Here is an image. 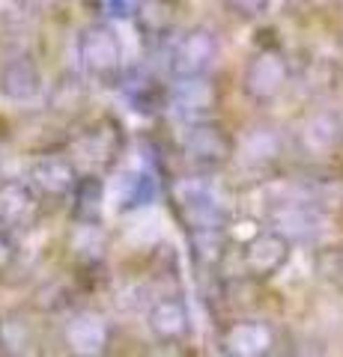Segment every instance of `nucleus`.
<instances>
[{"label":"nucleus","mask_w":343,"mask_h":357,"mask_svg":"<svg viewBox=\"0 0 343 357\" xmlns=\"http://www.w3.org/2000/svg\"><path fill=\"white\" fill-rule=\"evenodd\" d=\"M123 42L110 24H90L78 36V60L87 77L98 84H114L123 72Z\"/></svg>","instance_id":"1"},{"label":"nucleus","mask_w":343,"mask_h":357,"mask_svg":"<svg viewBox=\"0 0 343 357\" xmlns=\"http://www.w3.org/2000/svg\"><path fill=\"white\" fill-rule=\"evenodd\" d=\"M221 45L212 27H188L170 48V75L173 81H188V77H209L212 66L218 63Z\"/></svg>","instance_id":"2"},{"label":"nucleus","mask_w":343,"mask_h":357,"mask_svg":"<svg viewBox=\"0 0 343 357\" xmlns=\"http://www.w3.org/2000/svg\"><path fill=\"white\" fill-rule=\"evenodd\" d=\"M290 84V66L286 57L275 48H263L245 63L242 72V93H245L254 105H269Z\"/></svg>","instance_id":"3"},{"label":"nucleus","mask_w":343,"mask_h":357,"mask_svg":"<svg viewBox=\"0 0 343 357\" xmlns=\"http://www.w3.org/2000/svg\"><path fill=\"white\" fill-rule=\"evenodd\" d=\"M182 152L203 170H215V167H224L236 155V143L215 119H197L185 122Z\"/></svg>","instance_id":"4"},{"label":"nucleus","mask_w":343,"mask_h":357,"mask_svg":"<svg viewBox=\"0 0 343 357\" xmlns=\"http://www.w3.org/2000/svg\"><path fill=\"white\" fill-rule=\"evenodd\" d=\"M176 206H180V215L188 227H191L194 236L221 232L224 206H221V197L209 182H200V178L182 182L176 188Z\"/></svg>","instance_id":"5"},{"label":"nucleus","mask_w":343,"mask_h":357,"mask_svg":"<svg viewBox=\"0 0 343 357\" xmlns=\"http://www.w3.org/2000/svg\"><path fill=\"white\" fill-rule=\"evenodd\" d=\"M293 253V241L278 232L275 227L269 229H257L254 236L242 244V271H245L251 280H269L281 271V268L290 262Z\"/></svg>","instance_id":"6"},{"label":"nucleus","mask_w":343,"mask_h":357,"mask_svg":"<svg viewBox=\"0 0 343 357\" xmlns=\"http://www.w3.org/2000/svg\"><path fill=\"white\" fill-rule=\"evenodd\" d=\"M27 182L42 199H66L75 194L81 176L69 155H42L30 164Z\"/></svg>","instance_id":"7"},{"label":"nucleus","mask_w":343,"mask_h":357,"mask_svg":"<svg viewBox=\"0 0 343 357\" xmlns=\"http://www.w3.org/2000/svg\"><path fill=\"white\" fill-rule=\"evenodd\" d=\"M295 146L307 158H331L343 146V116L335 110H316L295 131Z\"/></svg>","instance_id":"8"},{"label":"nucleus","mask_w":343,"mask_h":357,"mask_svg":"<svg viewBox=\"0 0 343 357\" xmlns=\"http://www.w3.org/2000/svg\"><path fill=\"white\" fill-rule=\"evenodd\" d=\"M39 199L27 178H0V229H30L39 218Z\"/></svg>","instance_id":"9"},{"label":"nucleus","mask_w":343,"mask_h":357,"mask_svg":"<svg viewBox=\"0 0 343 357\" xmlns=\"http://www.w3.org/2000/svg\"><path fill=\"white\" fill-rule=\"evenodd\" d=\"M278 337L263 319H239L221 333V349L227 357H272Z\"/></svg>","instance_id":"10"},{"label":"nucleus","mask_w":343,"mask_h":357,"mask_svg":"<svg viewBox=\"0 0 343 357\" xmlns=\"http://www.w3.org/2000/svg\"><path fill=\"white\" fill-rule=\"evenodd\" d=\"M0 96L13 105L36 102L42 96V69L27 54H15L0 66Z\"/></svg>","instance_id":"11"},{"label":"nucleus","mask_w":343,"mask_h":357,"mask_svg":"<svg viewBox=\"0 0 343 357\" xmlns=\"http://www.w3.org/2000/svg\"><path fill=\"white\" fill-rule=\"evenodd\" d=\"M147 328L152 337L164 345L188 340V333H191V312H188V304L176 295H164L159 301H152V307L147 312Z\"/></svg>","instance_id":"12"},{"label":"nucleus","mask_w":343,"mask_h":357,"mask_svg":"<svg viewBox=\"0 0 343 357\" xmlns=\"http://www.w3.org/2000/svg\"><path fill=\"white\" fill-rule=\"evenodd\" d=\"M272 223L290 241H311L323 232L326 220L314 199H284L272 211Z\"/></svg>","instance_id":"13"},{"label":"nucleus","mask_w":343,"mask_h":357,"mask_svg":"<svg viewBox=\"0 0 343 357\" xmlns=\"http://www.w3.org/2000/svg\"><path fill=\"white\" fill-rule=\"evenodd\" d=\"M63 340H66V349H69L72 357H102L110 342V328H108L105 316L87 310V312H78V316L69 319Z\"/></svg>","instance_id":"14"},{"label":"nucleus","mask_w":343,"mask_h":357,"mask_svg":"<svg viewBox=\"0 0 343 357\" xmlns=\"http://www.w3.org/2000/svg\"><path fill=\"white\" fill-rule=\"evenodd\" d=\"M218 105L215 84L209 77H188V81H176L170 89V110L185 122L209 119V114Z\"/></svg>","instance_id":"15"},{"label":"nucleus","mask_w":343,"mask_h":357,"mask_svg":"<svg viewBox=\"0 0 343 357\" xmlns=\"http://www.w3.org/2000/svg\"><path fill=\"white\" fill-rule=\"evenodd\" d=\"M281 155H284V137L269 126L251 128L236 143V158L245 167H251V170H265V167L278 164Z\"/></svg>","instance_id":"16"},{"label":"nucleus","mask_w":343,"mask_h":357,"mask_svg":"<svg viewBox=\"0 0 343 357\" xmlns=\"http://www.w3.org/2000/svg\"><path fill=\"white\" fill-rule=\"evenodd\" d=\"M75 218L81 223H98L102 220V203H105V185L98 176H81L75 188Z\"/></svg>","instance_id":"17"},{"label":"nucleus","mask_w":343,"mask_h":357,"mask_svg":"<svg viewBox=\"0 0 343 357\" xmlns=\"http://www.w3.org/2000/svg\"><path fill=\"white\" fill-rule=\"evenodd\" d=\"M230 15H236L239 21H260L269 13V0H221Z\"/></svg>","instance_id":"18"},{"label":"nucleus","mask_w":343,"mask_h":357,"mask_svg":"<svg viewBox=\"0 0 343 357\" xmlns=\"http://www.w3.org/2000/svg\"><path fill=\"white\" fill-rule=\"evenodd\" d=\"M13 262H15V244H13V238H9V232L0 229V274L9 271Z\"/></svg>","instance_id":"19"},{"label":"nucleus","mask_w":343,"mask_h":357,"mask_svg":"<svg viewBox=\"0 0 343 357\" xmlns=\"http://www.w3.org/2000/svg\"><path fill=\"white\" fill-rule=\"evenodd\" d=\"M110 9H114L117 15H126V9H129V0H108Z\"/></svg>","instance_id":"20"},{"label":"nucleus","mask_w":343,"mask_h":357,"mask_svg":"<svg viewBox=\"0 0 343 357\" xmlns=\"http://www.w3.org/2000/svg\"><path fill=\"white\" fill-rule=\"evenodd\" d=\"M337 259H340V271H343V253H340V256H337Z\"/></svg>","instance_id":"21"},{"label":"nucleus","mask_w":343,"mask_h":357,"mask_svg":"<svg viewBox=\"0 0 343 357\" xmlns=\"http://www.w3.org/2000/svg\"><path fill=\"white\" fill-rule=\"evenodd\" d=\"M0 164H3V158H0Z\"/></svg>","instance_id":"22"}]
</instances>
